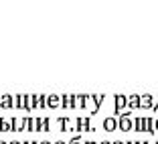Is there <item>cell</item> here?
Returning <instances> with one entry per match:
<instances>
[{"label":"cell","instance_id":"5b68a950","mask_svg":"<svg viewBox=\"0 0 158 144\" xmlns=\"http://www.w3.org/2000/svg\"><path fill=\"white\" fill-rule=\"evenodd\" d=\"M87 144H93V142H87Z\"/></svg>","mask_w":158,"mask_h":144},{"label":"cell","instance_id":"9c48e42d","mask_svg":"<svg viewBox=\"0 0 158 144\" xmlns=\"http://www.w3.org/2000/svg\"><path fill=\"white\" fill-rule=\"evenodd\" d=\"M156 126H158V124H156Z\"/></svg>","mask_w":158,"mask_h":144},{"label":"cell","instance_id":"8992f818","mask_svg":"<svg viewBox=\"0 0 158 144\" xmlns=\"http://www.w3.org/2000/svg\"><path fill=\"white\" fill-rule=\"evenodd\" d=\"M116 144H122V142H116Z\"/></svg>","mask_w":158,"mask_h":144},{"label":"cell","instance_id":"277c9868","mask_svg":"<svg viewBox=\"0 0 158 144\" xmlns=\"http://www.w3.org/2000/svg\"><path fill=\"white\" fill-rule=\"evenodd\" d=\"M57 144H63V142H57Z\"/></svg>","mask_w":158,"mask_h":144},{"label":"cell","instance_id":"3957f363","mask_svg":"<svg viewBox=\"0 0 158 144\" xmlns=\"http://www.w3.org/2000/svg\"><path fill=\"white\" fill-rule=\"evenodd\" d=\"M43 144H49V142H43Z\"/></svg>","mask_w":158,"mask_h":144},{"label":"cell","instance_id":"7a4b0ae2","mask_svg":"<svg viewBox=\"0 0 158 144\" xmlns=\"http://www.w3.org/2000/svg\"><path fill=\"white\" fill-rule=\"evenodd\" d=\"M71 144H79V140H73V142H71Z\"/></svg>","mask_w":158,"mask_h":144},{"label":"cell","instance_id":"6da1fadb","mask_svg":"<svg viewBox=\"0 0 158 144\" xmlns=\"http://www.w3.org/2000/svg\"><path fill=\"white\" fill-rule=\"evenodd\" d=\"M103 126H106V130H114V128H116V120H106Z\"/></svg>","mask_w":158,"mask_h":144},{"label":"cell","instance_id":"ba28073f","mask_svg":"<svg viewBox=\"0 0 158 144\" xmlns=\"http://www.w3.org/2000/svg\"><path fill=\"white\" fill-rule=\"evenodd\" d=\"M0 144H2V142H0Z\"/></svg>","mask_w":158,"mask_h":144},{"label":"cell","instance_id":"52a82bcc","mask_svg":"<svg viewBox=\"0 0 158 144\" xmlns=\"http://www.w3.org/2000/svg\"><path fill=\"white\" fill-rule=\"evenodd\" d=\"M103 144H107V142H103Z\"/></svg>","mask_w":158,"mask_h":144}]
</instances>
